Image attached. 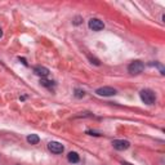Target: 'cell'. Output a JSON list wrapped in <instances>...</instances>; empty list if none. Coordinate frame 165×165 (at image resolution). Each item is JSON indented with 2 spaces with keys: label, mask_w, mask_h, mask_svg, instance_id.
Returning <instances> with one entry per match:
<instances>
[{
  "label": "cell",
  "mask_w": 165,
  "mask_h": 165,
  "mask_svg": "<svg viewBox=\"0 0 165 165\" xmlns=\"http://www.w3.org/2000/svg\"><path fill=\"white\" fill-rule=\"evenodd\" d=\"M34 72L37 76H40L41 79H44L49 75V70L47 67H44V66H36V67H34Z\"/></svg>",
  "instance_id": "7"
},
{
  "label": "cell",
  "mask_w": 165,
  "mask_h": 165,
  "mask_svg": "<svg viewBox=\"0 0 165 165\" xmlns=\"http://www.w3.org/2000/svg\"><path fill=\"white\" fill-rule=\"evenodd\" d=\"M48 148H49V151L53 153H62L65 150V147L59 143V142H49Z\"/></svg>",
  "instance_id": "6"
},
{
  "label": "cell",
  "mask_w": 165,
  "mask_h": 165,
  "mask_svg": "<svg viewBox=\"0 0 165 165\" xmlns=\"http://www.w3.org/2000/svg\"><path fill=\"white\" fill-rule=\"evenodd\" d=\"M85 96V92L84 90H81V89H76L75 90V97L76 98H82Z\"/></svg>",
  "instance_id": "11"
},
{
  "label": "cell",
  "mask_w": 165,
  "mask_h": 165,
  "mask_svg": "<svg viewBox=\"0 0 165 165\" xmlns=\"http://www.w3.org/2000/svg\"><path fill=\"white\" fill-rule=\"evenodd\" d=\"M88 26H89V29L93 30V31H101L103 30V22L101 19H98V18H92L89 19V23H88Z\"/></svg>",
  "instance_id": "5"
},
{
  "label": "cell",
  "mask_w": 165,
  "mask_h": 165,
  "mask_svg": "<svg viewBox=\"0 0 165 165\" xmlns=\"http://www.w3.org/2000/svg\"><path fill=\"white\" fill-rule=\"evenodd\" d=\"M67 160L70 163H72V164H76V163L80 161V156L76 152H70L68 155H67Z\"/></svg>",
  "instance_id": "8"
},
{
  "label": "cell",
  "mask_w": 165,
  "mask_h": 165,
  "mask_svg": "<svg viewBox=\"0 0 165 165\" xmlns=\"http://www.w3.org/2000/svg\"><path fill=\"white\" fill-rule=\"evenodd\" d=\"M27 142L31 145H37L40 142V138H39V135L37 134H30L29 137H27Z\"/></svg>",
  "instance_id": "9"
},
{
  "label": "cell",
  "mask_w": 165,
  "mask_h": 165,
  "mask_svg": "<svg viewBox=\"0 0 165 165\" xmlns=\"http://www.w3.org/2000/svg\"><path fill=\"white\" fill-rule=\"evenodd\" d=\"M40 84H41L43 86H47V88H52V86L56 85V84H54V81L45 80V79H41V80H40Z\"/></svg>",
  "instance_id": "10"
},
{
  "label": "cell",
  "mask_w": 165,
  "mask_h": 165,
  "mask_svg": "<svg viewBox=\"0 0 165 165\" xmlns=\"http://www.w3.org/2000/svg\"><path fill=\"white\" fill-rule=\"evenodd\" d=\"M112 146L115 150H118V151H124V150H128L130 143L128 141H125V139H115L112 142Z\"/></svg>",
  "instance_id": "4"
},
{
  "label": "cell",
  "mask_w": 165,
  "mask_h": 165,
  "mask_svg": "<svg viewBox=\"0 0 165 165\" xmlns=\"http://www.w3.org/2000/svg\"><path fill=\"white\" fill-rule=\"evenodd\" d=\"M19 61H22V63H23V65H26V66H27V62L25 61V59H23V58H21V57H19Z\"/></svg>",
  "instance_id": "13"
},
{
  "label": "cell",
  "mask_w": 165,
  "mask_h": 165,
  "mask_svg": "<svg viewBox=\"0 0 165 165\" xmlns=\"http://www.w3.org/2000/svg\"><path fill=\"white\" fill-rule=\"evenodd\" d=\"M139 97H141L142 102H145L148 106H151V104L156 102V96L151 89H142L139 93Z\"/></svg>",
  "instance_id": "1"
},
{
  "label": "cell",
  "mask_w": 165,
  "mask_h": 165,
  "mask_svg": "<svg viewBox=\"0 0 165 165\" xmlns=\"http://www.w3.org/2000/svg\"><path fill=\"white\" fill-rule=\"evenodd\" d=\"M3 36V31H2V29H0V37Z\"/></svg>",
  "instance_id": "15"
},
{
  "label": "cell",
  "mask_w": 165,
  "mask_h": 165,
  "mask_svg": "<svg viewBox=\"0 0 165 165\" xmlns=\"http://www.w3.org/2000/svg\"><path fill=\"white\" fill-rule=\"evenodd\" d=\"M123 165H130V164H128V163H123Z\"/></svg>",
  "instance_id": "16"
},
{
  "label": "cell",
  "mask_w": 165,
  "mask_h": 165,
  "mask_svg": "<svg viewBox=\"0 0 165 165\" xmlns=\"http://www.w3.org/2000/svg\"><path fill=\"white\" fill-rule=\"evenodd\" d=\"M89 59L92 61V63H94V65H97V66H100V65H101V63H100V61H98L97 58H93L92 56H89Z\"/></svg>",
  "instance_id": "12"
},
{
  "label": "cell",
  "mask_w": 165,
  "mask_h": 165,
  "mask_svg": "<svg viewBox=\"0 0 165 165\" xmlns=\"http://www.w3.org/2000/svg\"><path fill=\"white\" fill-rule=\"evenodd\" d=\"M96 93L98 96H102V97H111V96L116 94V89H114L111 86H102V88H98Z\"/></svg>",
  "instance_id": "3"
},
{
  "label": "cell",
  "mask_w": 165,
  "mask_h": 165,
  "mask_svg": "<svg viewBox=\"0 0 165 165\" xmlns=\"http://www.w3.org/2000/svg\"><path fill=\"white\" fill-rule=\"evenodd\" d=\"M143 68H145V65L141 61H133L128 66V71L132 75H139L143 71Z\"/></svg>",
  "instance_id": "2"
},
{
  "label": "cell",
  "mask_w": 165,
  "mask_h": 165,
  "mask_svg": "<svg viewBox=\"0 0 165 165\" xmlns=\"http://www.w3.org/2000/svg\"><path fill=\"white\" fill-rule=\"evenodd\" d=\"M75 23H76V25H79V23H80V18H79V17H78V18H76V21H75Z\"/></svg>",
  "instance_id": "14"
}]
</instances>
